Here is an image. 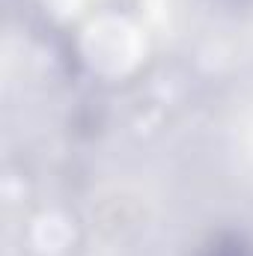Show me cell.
<instances>
[{
	"mask_svg": "<svg viewBox=\"0 0 253 256\" xmlns=\"http://www.w3.org/2000/svg\"><path fill=\"white\" fill-rule=\"evenodd\" d=\"M212 256H244V248L232 242L230 248H214V254H212Z\"/></svg>",
	"mask_w": 253,
	"mask_h": 256,
	"instance_id": "cell-1",
	"label": "cell"
}]
</instances>
